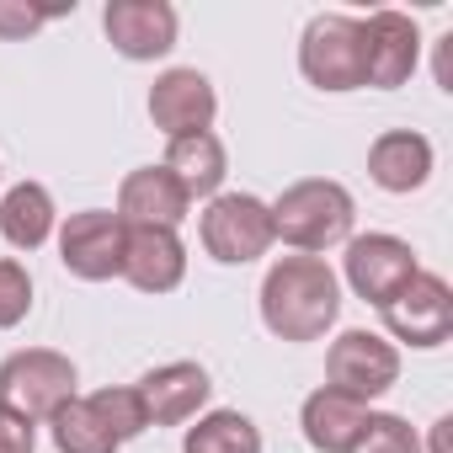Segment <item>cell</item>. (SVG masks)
Instances as JSON below:
<instances>
[{"label":"cell","mask_w":453,"mask_h":453,"mask_svg":"<svg viewBox=\"0 0 453 453\" xmlns=\"http://www.w3.org/2000/svg\"><path fill=\"white\" fill-rule=\"evenodd\" d=\"M342 315V278L326 257H278L262 278V326L278 342H320Z\"/></svg>","instance_id":"obj_1"},{"label":"cell","mask_w":453,"mask_h":453,"mask_svg":"<svg viewBox=\"0 0 453 453\" xmlns=\"http://www.w3.org/2000/svg\"><path fill=\"white\" fill-rule=\"evenodd\" d=\"M267 208H273V235L283 246H294V257H320V251L352 241L357 203L331 176H304V181L283 187L278 203H267Z\"/></svg>","instance_id":"obj_2"},{"label":"cell","mask_w":453,"mask_h":453,"mask_svg":"<svg viewBox=\"0 0 453 453\" xmlns=\"http://www.w3.org/2000/svg\"><path fill=\"white\" fill-rule=\"evenodd\" d=\"M197 235H203V251L219 262V267H246V262H262L278 235H273V208L251 192H219L208 197L203 219H197Z\"/></svg>","instance_id":"obj_3"},{"label":"cell","mask_w":453,"mask_h":453,"mask_svg":"<svg viewBox=\"0 0 453 453\" xmlns=\"http://www.w3.org/2000/svg\"><path fill=\"white\" fill-rule=\"evenodd\" d=\"M75 363L54 347H27V352H12L6 363H0V411H17L27 416L33 426L49 421L59 405L75 400Z\"/></svg>","instance_id":"obj_4"},{"label":"cell","mask_w":453,"mask_h":453,"mask_svg":"<svg viewBox=\"0 0 453 453\" xmlns=\"http://www.w3.org/2000/svg\"><path fill=\"white\" fill-rule=\"evenodd\" d=\"M299 70L315 91H357L363 86V43H357V17L342 12H320L310 17L304 38H299Z\"/></svg>","instance_id":"obj_5"},{"label":"cell","mask_w":453,"mask_h":453,"mask_svg":"<svg viewBox=\"0 0 453 453\" xmlns=\"http://www.w3.org/2000/svg\"><path fill=\"white\" fill-rule=\"evenodd\" d=\"M326 384L373 405L400 384V347L384 342L379 331H342L326 352Z\"/></svg>","instance_id":"obj_6"},{"label":"cell","mask_w":453,"mask_h":453,"mask_svg":"<svg viewBox=\"0 0 453 453\" xmlns=\"http://www.w3.org/2000/svg\"><path fill=\"white\" fill-rule=\"evenodd\" d=\"M379 315H384V331L395 342H405L416 352H432L453 336V288L437 273H416L395 299L379 304Z\"/></svg>","instance_id":"obj_7"},{"label":"cell","mask_w":453,"mask_h":453,"mask_svg":"<svg viewBox=\"0 0 453 453\" xmlns=\"http://www.w3.org/2000/svg\"><path fill=\"white\" fill-rule=\"evenodd\" d=\"M421 273L416 251L400 241V235H384V230H368V235H352L347 241V257H342V278L357 299H368L373 310L384 299H395L411 278Z\"/></svg>","instance_id":"obj_8"},{"label":"cell","mask_w":453,"mask_h":453,"mask_svg":"<svg viewBox=\"0 0 453 453\" xmlns=\"http://www.w3.org/2000/svg\"><path fill=\"white\" fill-rule=\"evenodd\" d=\"M357 43H363V86L373 91H395L416 75L421 65V27L405 12H373L357 22Z\"/></svg>","instance_id":"obj_9"},{"label":"cell","mask_w":453,"mask_h":453,"mask_svg":"<svg viewBox=\"0 0 453 453\" xmlns=\"http://www.w3.org/2000/svg\"><path fill=\"white\" fill-rule=\"evenodd\" d=\"M123 219L107 208H81L59 224V262L81 283H107L123 267Z\"/></svg>","instance_id":"obj_10"},{"label":"cell","mask_w":453,"mask_h":453,"mask_svg":"<svg viewBox=\"0 0 453 453\" xmlns=\"http://www.w3.org/2000/svg\"><path fill=\"white\" fill-rule=\"evenodd\" d=\"M176 6L171 0H112L102 12V33L107 43L134 59V65H150V59H165L176 49Z\"/></svg>","instance_id":"obj_11"},{"label":"cell","mask_w":453,"mask_h":453,"mask_svg":"<svg viewBox=\"0 0 453 453\" xmlns=\"http://www.w3.org/2000/svg\"><path fill=\"white\" fill-rule=\"evenodd\" d=\"M219 118V96H213V81L203 70H165L155 86H150V123L165 134V139H181V134H208Z\"/></svg>","instance_id":"obj_12"},{"label":"cell","mask_w":453,"mask_h":453,"mask_svg":"<svg viewBox=\"0 0 453 453\" xmlns=\"http://www.w3.org/2000/svg\"><path fill=\"white\" fill-rule=\"evenodd\" d=\"M139 400H144V421L150 426H181V421H197L203 405L213 400V379L203 363H160L150 368L139 384Z\"/></svg>","instance_id":"obj_13"},{"label":"cell","mask_w":453,"mask_h":453,"mask_svg":"<svg viewBox=\"0 0 453 453\" xmlns=\"http://www.w3.org/2000/svg\"><path fill=\"white\" fill-rule=\"evenodd\" d=\"M187 208H192V197L181 192V181L165 165H139L118 187V219H123V230H181Z\"/></svg>","instance_id":"obj_14"},{"label":"cell","mask_w":453,"mask_h":453,"mask_svg":"<svg viewBox=\"0 0 453 453\" xmlns=\"http://www.w3.org/2000/svg\"><path fill=\"white\" fill-rule=\"evenodd\" d=\"M123 283H134L139 294H171L187 278V246L176 230H128L123 235Z\"/></svg>","instance_id":"obj_15"},{"label":"cell","mask_w":453,"mask_h":453,"mask_svg":"<svg viewBox=\"0 0 453 453\" xmlns=\"http://www.w3.org/2000/svg\"><path fill=\"white\" fill-rule=\"evenodd\" d=\"M368 405L363 400H352V395H342V389H331V384H320L304 405H299V426H304V442L315 448V453H352L357 448V437H363V426H368Z\"/></svg>","instance_id":"obj_16"},{"label":"cell","mask_w":453,"mask_h":453,"mask_svg":"<svg viewBox=\"0 0 453 453\" xmlns=\"http://www.w3.org/2000/svg\"><path fill=\"white\" fill-rule=\"evenodd\" d=\"M368 176L384 192H416L432 181V139L416 128H389L368 144Z\"/></svg>","instance_id":"obj_17"},{"label":"cell","mask_w":453,"mask_h":453,"mask_svg":"<svg viewBox=\"0 0 453 453\" xmlns=\"http://www.w3.org/2000/svg\"><path fill=\"white\" fill-rule=\"evenodd\" d=\"M160 165L181 181V192H187L192 203H197V197H219L224 176H230V155H224V139H219L213 128H208V134H181V139H171Z\"/></svg>","instance_id":"obj_18"},{"label":"cell","mask_w":453,"mask_h":453,"mask_svg":"<svg viewBox=\"0 0 453 453\" xmlns=\"http://www.w3.org/2000/svg\"><path fill=\"white\" fill-rule=\"evenodd\" d=\"M59 230V213H54V197L43 181H17L0 192V235L17 251H38L49 246V235Z\"/></svg>","instance_id":"obj_19"},{"label":"cell","mask_w":453,"mask_h":453,"mask_svg":"<svg viewBox=\"0 0 453 453\" xmlns=\"http://www.w3.org/2000/svg\"><path fill=\"white\" fill-rule=\"evenodd\" d=\"M181 453H262V432L241 411H203L187 426Z\"/></svg>","instance_id":"obj_20"},{"label":"cell","mask_w":453,"mask_h":453,"mask_svg":"<svg viewBox=\"0 0 453 453\" xmlns=\"http://www.w3.org/2000/svg\"><path fill=\"white\" fill-rule=\"evenodd\" d=\"M49 426H54V448H59V453H118V448H123V442L107 432V421L91 411L86 395H75L70 405H59V411L49 416Z\"/></svg>","instance_id":"obj_21"},{"label":"cell","mask_w":453,"mask_h":453,"mask_svg":"<svg viewBox=\"0 0 453 453\" xmlns=\"http://www.w3.org/2000/svg\"><path fill=\"white\" fill-rule=\"evenodd\" d=\"M91 400V411L107 421V432L118 437V442H134L150 421H144V400H139V389L134 384H107V389H96V395H86Z\"/></svg>","instance_id":"obj_22"},{"label":"cell","mask_w":453,"mask_h":453,"mask_svg":"<svg viewBox=\"0 0 453 453\" xmlns=\"http://www.w3.org/2000/svg\"><path fill=\"white\" fill-rule=\"evenodd\" d=\"M352 453H421V437H416V426H411L405 416H389V411L379 416V411H373Z\"/></svg>","instance_id":"obj_23"},{"label":"cell","mask_w":453,"mask_h":453,"mask_svg":"<svg viewBox=\"0 0 453 453\" xmlns=\"http://www.w3.org/2000/svg\"><path fill=\"white\" fill-rule=\"evenodd\" d=\"M33 315V273L17 257H0V331H12Z\"/></svg>","instance_id":"obj_24"},{"label":"cell","mask_w":453,"mask_h":453,"mask_svg":"<svg viewBox=\"0 0 453 453\" xmlns=\"http://www.w3.org/2000/svg\"><path fill=\"white\" fill-rule=\"evenodd\" d=\"M54 17H65V12H54V6H27V0H0V38H27V33H38V27L54 22Z\"/></svg>","instance_id":"obj_25"},{"label":"cell","mask_w":453,"mask_h":453,"mask_svg":"<svg viewBox=\"0 0 453 453\" xmlns=\"http://www.w3.org/2000/svg\"><path fill=\"white\" fill-rule=\"evenodd\" d=\"M0 453H38V426L17 411H0Z\"/></svg>","instance_id":"obj_26"},{"label":"cell","mask_w":453,"mask_h":453,"mask_svg":"<svg viewBox=\"0 0 453 453\" xmlns=\"http://www.w3.org/2000/svg\"><path fill=\"white\" fill-rule=\"evenodd\" d=\"M437 86H442V91H453V33H442V38H437Z\"/></svg>","instance_id":"obj_27"},{"label":"cell","mask_w":453,"mask_h":453,"mask_svg":"<svg viewBox=\"0 0 453 453\" xmlns=\"http://www.w3.org/2000/svg\"><path fill=\"white\" fill-rule=\"evenodd\" d=\"M448 426H453V421H448V416H442V421H437V426H432V453H442V437H448Z\"/></svg>","instance_id":"obj_28"}]
</instances>
